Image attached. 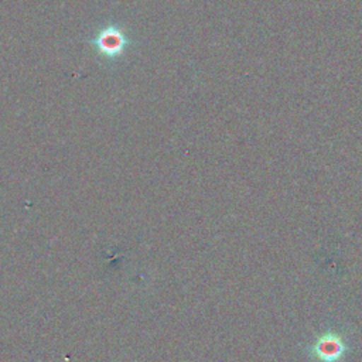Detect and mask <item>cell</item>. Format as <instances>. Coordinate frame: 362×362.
Segmentation results:
<instances>
[{
	"mask_svg": "<svg viewBox=\"0 0 362 362\" xmlns=\"http://www.w3.org/2000/svg\"><path fill=\"white\" fill-rule=\"evenodd\" d=\"M349 349V339L344 329L327 327L307 345L308 362H341Z\"/></svg>",
	"mask_w": 362,
	"mask_h": 362,
	"instance_id": "1",
	"label": "cell"
}]
</instances>
